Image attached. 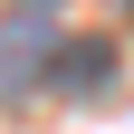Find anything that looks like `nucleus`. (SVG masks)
<instances>
[{
  "instance_id": "1",
  "label": "nucleus",
  "mask_w": 134,
  "mask_h": 134,
  "mask_svg": "<svg viewBox=\"0 0 134 134\" xmlns=\"http://www.w3.org/2000/svg\"><path fill=\"white\" fill-rule=\"evenodd\" d=\"M58 10L48 0H19L10 19H0V96H29V86H48V67H58Z\"/></svg>"
},
{
  "instance_id": "2",
  "label": "nucleus",
  "mask_w": 134,
  "mask_h": 134,
  "mask_svg": "<svg viewBox=\"0 0 134 134\" xmlns=\"http://www.w3.org/2000/svg\"><path fill=\"white\" fill-rule=\"evenodd\" d=\"M115 77V48L105 38H58V67H48V86H67V96H96Z\"/></svg>"
},
{
  "instance_id": "3",
  "label": "nucleus",
  "mask_w": 134,
  "mask_h": 134,
  "mask_svg": "<svg viewBox=\"0 0 134 134\" xmlns=\"http://www.w3.org/2000/svg\"><path fill=\"white\" fill-rule=\"evenodd\" d=\"M125 10H134V0H125Z\"/></svg>"
}]
</instances>
